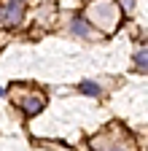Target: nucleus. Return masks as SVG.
I'll return each mask as SVG.
<instances>
[{
  "instance_id": "f257e3e1",
  "label": "nucleus",
  "mask_w": 148,
  "mask_h": 151,
  "mask_svg": "<svg viewBox=\"0 0 148 151\" xmlns=\"http://www.w3.org/2000/svg\"><path fill=\"white\" fill-rule=\"evenodd\" d=\"M89 19L97 27H102V32H113L119 27V19H121L119 3L116 0H94L89 6Z\"/></svg>"
},
{
  "instance_id": "f03ea898",
  "label": "nucleus",
  "mask_w": 148,
  "mask_h": 151,
  "mask_svg": "<svg viewBox=\"0 0 148 151\" xmlns=\"http://www.w3.org/2000/svg\"><path fill=\"white\" fill-rule=\"evenodd\" d=\"M24 8H27V0H6L3 11H0V24L6 27H16L24 22Z\"/></svg>"
},
{
  "instance_id": "7ed1b4c3",
  "label": "nucleus",
  "mask_w": 148,
  "mask_h": 151,
  "mask_svg": "<svg viewBox=\"0 0 148 151\" xmlns=\"http://www.w3.org/2000/svg\"><path fill=\"white\" fill-rule=\"evenodd\" d=\"M70 32L76 35V38H94V30H92L89 19H84V16H76L70 22Z\"/></svg>"
},
{
  "instance_id": "20e7f679",
  "label": "nucleus",
  "mask_w": 148,
  "mask_h": 151,
  "mask_svg": "<svg viewBox=\"0 0 148 151\" xmlns=\"http://www.w3.org/2000/svg\"><path fill=\"white\" fill-rule=\"evenodd\" d=\"M22 108H24L27 116H35V113H41V108H46V97H43V94H38V92H32L30 97L22 103Z\"/></svg>"
},
{
  "instance_id": "39448f33",
  "label": "nucleus",
  "mask_w": 148,
  "mask_h": 151,
  "mask_svg": "<svg viewBox=\"0 0 148 151\" xmlns=\"http://www.w3.org/2000/svg\"><path fill=\"white\" fill-rule=\"evenodd\" d=\"M78 92L81 94H89V97H100V94H102V89H100L97 81H81L78 84Z\"/></svg>"
},
{
  "instance_id": "423d86ee",
  "label": "nucleus",
  "mask_w": 148,
  "mask_h": 151,
  "mask_svg": "<svg viewBox=\"0 0 148 151\" xmlns=\"http://www.w3.org/2000/svg\"><path fill=\"white\" fill-rule=\"evenodd\" d=\"M145 60H148V54H145V49H140V51L135 54V65H137V70H145Z\"/></svg>"
},
{
  "instance_id": "0eeeda50",
  "label": "nucleus",
  "mask_w": 148,
  "mask_h": 151,
  "mask_svg": "<svg viewBox=\"0 0 148 151\" xmlns=\"http://www.w3.org/2000/svg\"><path fill=\"white\" fill-rule=\"evenodd\" d=\"M121 6H124L127 11H132V8H135V0H121Z\"/></svg>"
},
{
  "instance_id": "6e6552de",
  "label": "nucleus",
  "mask_w": 148,
  "mask_h": 151,
  "mask_svg": "<svg viewBox=\"0 0 148 151\" xmlns=\"http://www.w3.org/2000/svg\"><path fill=\"white\" fill-rule=\"evenodd\" d=\"M3 94H6V89H3V86H0V97H3Z\"/></svg>"
},
{
  "instance_id": "1a4fd4ad",
  "label": "nucleus",
  "mask_w": 148,
  "mask_h": 151,
  "mask_svg": "<svg viewBox=\"0 0 148 151\" xmlns=\"http://www.w3.org/2000/svg\"><path fill=\"white\" fill-rule=\"evenodd\" d=\"M62 151H65V148H62Z\"/></svg>"
}]
</instances>
